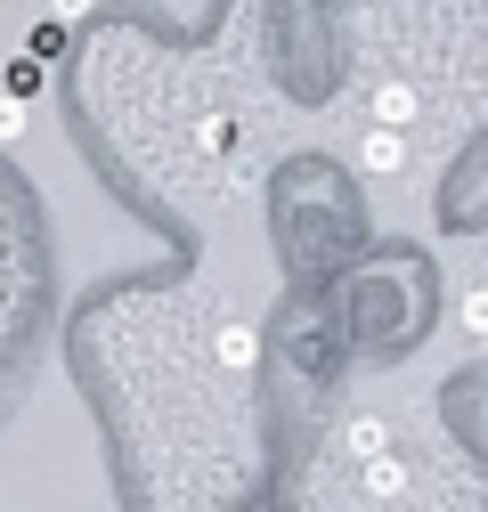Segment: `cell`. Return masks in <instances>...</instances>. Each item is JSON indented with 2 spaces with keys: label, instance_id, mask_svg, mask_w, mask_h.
Masks as SVG:
<instances>
[{
  "label": "cell",
  "instance_id": "obj_1",
  "mask_svg": "<svg viewBox=\"0 0 488 512\" xmlns=\"http://www.w3.org/2000/svg\"><path fill=\"white\" fill-rule=\"evenodd\" d=\"M358 171H366V179H399V171H407V131L375 122V131L358 139Z\"/></svg>",
  "mask_w": 488,
  "mask_h": 512
},
{
  "label": "cell",
  "instance_id": "obj_2",
  "mask_svg": "<svg viewBox=\"0 0 488 512\" xmlns=\"http://www.w3.org/2000/svg\"><path fill=\"white\" fill-rule=\"evenodd\" d=\"M33 131V98H17V90H0V147H17Z\"/></svg>",
  "mask_w": 488,
  "mask_h": 512
},
{
  "label": "cell",
  "instance_id": "obj_3",
  "mask_svg": "<svg viewBox=\"0 0 488 512\" xmlns=\"http://www.w3.org/2000/svg\"><path fill=\"white\" fill-rule=\"evenodd\" d=\"M57 49H66V25H41V33L25 41V57H33V66H49V57H57Z\"/></svg>",
  "mask_w": 488,
  "mask_h": 512
},
{
  "label": "cell",
  "instance_id": "obj_4",
  "mask_svg": "<svg viewBox=\"0 0 488 512\" xmlns=\"http://www.w3.org/2000/svg\"><path fill=\"white\" fill-rule=\"evenodd\" d=\"M90 9H98V0H49V25H82Z\"/></svg>",
  "mask_w": 488,
  "mask_h": 512
}]
</instances>
